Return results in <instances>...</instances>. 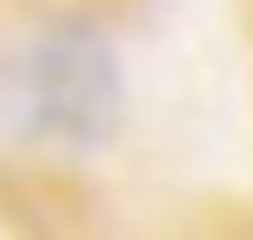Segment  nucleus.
Here are the masks:
<instances>
[{
    "label": "nucleus",
    "instance_id": "1",
    "mask_svg": "<svg viewBox=\"0 0 253 240\" xmlns=\"http://www.w3.org/2000/svg\"><path fill=\"white\" fill-rule=\"evenodd\" d=\"M126 114L120 53L87 13H53L13 60V120L60 160L67 147H107Z\"/></svg>",
    "mask_w": 253,
    "mask_h": 240
},
{
    "label": "nucleus",
    "instance_id": "2",
    "mask_svg": "<svg viewBox=\"0 0 253 240\" xmlns=\"http://www.w3.org/2000/svg\"><path fill=\"white\" fill-rule=\"evenodd\" d=\"M0 240H100V193L80 167L0 147Z\"/></svg>",
    "mask_w": 253,
    "mask_h": 240
},
{
    "label": "nucleus",
    "instance_id": "3",
    "mask_svg": "<svg viewBox=\"0 0 253 240\" xmlns=\"http://www.w3.org/2000/svg\"><path fill=\"white\" fill-rule=\"evenodd\" d=\"M180 240H253V200L247 193H207V200H193Z\"/></svg>",
    "mask_w": 253,
    "mask_h": 240
},
{
    "label": "nucleus",
    "instance_id": "4",
    "mask_svg": "<svg viewBox=\"0 0 253 240\" xmlns=\"http://www.w3.org/2000/svg\"><path fill=\"white\" fill-rule=\"evenodd\" d=\"M107 7H114V0H74V13H87V20H100Z\"/></svg>",
    "mask_w": 253,
    "mask_h": 240
},
{
    "label": "nucleus",
    "instance_id": "5",
    "mask_svg": "<svg viewBox=\"0 0 253 240\" xmlns=\"http://www.w3.org/2000/svg\"><path fill=\"white\" fill-rule=\"evenodd\" d=\"M240 7V27H247V47H253V0H233Z\"/></svg>",
    "mask_w": 253,
    "mask_h": 240
}]
</instances>
